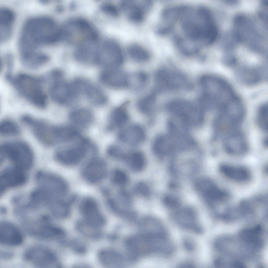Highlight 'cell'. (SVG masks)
<instances>
[{"mask_svg": "<svg viewBox=\"0 0 268 268\" xmlns=\"http://www.w3.org/2000/svg\"><path fill=\"white\" fill-rule=\"evenodd\" d=\"M60 39L61 27L53 19L45 16L32 17L23 25L19 39L20 52L37 51L39 47Z\"/></svg>", "mask_w": 268, "mask_h": 268, "instance_id": "1", "label": "cell"}, {"mask_svg": "<svg viewBox=\"0 0 268 268\" xmlns=\"http://www.w3.org/2000/svg\"><path fill=\"white\" fill-rule=\"evenodd\" d=\"M189 9L181 18L182 27L187 37L205 45L213 43L218 37L219 31L211 12L203 7Z\"/></svg>", "mask_w": 268, "mask_h": 268, "instance_id": "2", "label": "cell"}, {"mask_svg": "<svg viewBox=\"0 0 268 268\" xmlns=\"http://www.w3.org/2000/svg\"><path fill=\"white\" fill-rule=\"evenodd\" d=\"M9 80L8 81L30 103L40 109L46 107L47 97L42 86L43 82L41 76L20 73Z\"/></svg>", "mask_w": 268, "mask_h": 268, "instance_id": "3", "label": "cell"}, {"mask_svg": "<svg viewBox=\"0 0 268 268\" xmlns=\"http://www.w3.org/2000/svg\"><path fill=\"white\" fill-rule=\"evenodd\" d=\"M245 110L240 100L224 106L218 111L213 122V128L216 138L224 137L238 131L244 119Z\"/></svg>", "mask_w": 268, "mask_h": 268, "instance_id": "4", "label": "cell"}, {"mask_svg": "<svg viewBox=\"0 0 268 268\" xmlns=\"http://www.w3.org/2000/svg\"><path fill=\"white\" fill-rule=\"evenodd\" d=\"M126 244L128 250L137 256L153 253L166 256L172 248L171 242L168 237H154L141 233L129 238Z\"/></svg>", "mask_w": 268, "mask_h": 268, "instance_id": "5", "label": "cell"}, {"mask_svg": "<svg viewBox=\"0 0 268 268\" xmlns=\"http://www.w3.org/2000/svg\"><path fill=\"white\" fill-rule=\"evenodd\" d=\"M61 29V39L77 47L97 41L95 30L88 22L82 19L70 20Z\"/></svg>", "mask_w": 268, "mask_h": 268, "instance_id": "6", "label": "cell"}, {"mask_svg": "<svg viewBox=\"0 0 268 268\" xmlns=\"http://www.w3.org/2000/svg\"><path fill=\"white\" fill-rule=\"evenodd\" d=\"M1 159H9L13 166L25 171L31 168L34 162L32 149L26 143L20 141L4 143L0 147Z\"/></svg>", "mask_w": 268, "mask_h": 268, "instance_id": "7", "label": "cell"}, {"mask_svg": "<svg viewBox=\"0 0 268 268\" xmlns=\"http://www.w3.org/2000/svg\"><path fill=\"white\" fill-rule=\"evenodd\" d=\"M125 57L123 50L117 42L106 40L98 45L94 64L105 69L119 68L124 64Z\"/></svg>", "mask_w": 268, "mask_h": 268, "instance_id": "8", "label": "cell"}, {"mask_svg": "<svg viewBox=\"0 0 268 268\" xmlns=\"http://www.w3.org/2000/svg\"><path fill=\"white\" fill-rule=\"evenodd\" d=\"M167 109L171 114L180 120L184 125L199 126L204 120L203 110L187 100L178 99L169 103Z\"/></svg>", "mask_w": 268, "mask_h": 268, "instance_id": "9", "label": "cell"}, {"mask_svg": "<svg viewBox=\"0 0 268 268\" xmlns=\"http://www.w3.org/2000/svg\"><path fill=\"white\" fill-rule=\"evenodd\" d=\"M94 149L88 140L81 139L74 145L57 150L54 153V158L61 164L73 166L82 161L90 152L95 151Z\"/></svg>", "mask_w": 268, "mask_h": 268, "instance_id": "10", "label": "cell"}, {"mask_svg": "<svg viewBox=\"0 0 268 268\" xmlns=\"http://www.w3.org/2000/svg\"><path fill=\"white\" fill-rule=\"evenodd\" d=\"M24 259L38 267H59L61 265L54 252L49 248L41 245L32 246L23 254Z\"/></svg>", "mask_w": 268, "mask_h": 268, "instance_id": "11", "label": "cell"}, {"mask_svg": "<svg viewBox=\"0 0 268 268\" xmlns=\"http://www.w3.org/2000/svg\"><path fill=\"white\" fill-rule=\"evenodd\" d=\"M36 179L39 187L58 198H66L69 187L66 182L62 177L52 173L41 171L37 173Z\"/></svg>", "mask_w": 268, "mask_h": 268, "instance_id": "12", "label": "cell"}, {"mask_svg": "<svg viewBox=\"0 0 268 268\" xmlns=\"http://www.w3.org/2000/svg\"><path fill=\"white\" fill-rule=\"evenodd\" d=\"M155 88L158 93L166 90H175L184 87L186 81L180 73L170 70L160 68L155 72L154 76Z\"/></svg>", "mask_w": 268, "mask_h": 268, "instance_id": "13", "label": "cell"}, {"mask_svg": "<svg viewBox=\"0 0 268 268\" xmlns=\"http://www.w3.org/2000/svg\"><path fill=\"white\" fill-rule=\"evenodd\" d=\"M50 84L49 96L52 101L58 104L70 105L79 96L72 82H69L63 79Z\"/></svg>", "mask_w": 268, "mask_h": 268, "instance_id": "14", "label": "cell"}, {"mask_svg": "<svg viewBox=\"0 0 268 268\" xmlns=\"http://www.w3.org/2000/svg\"><path fill=\"white\" fill-rule=\"evenodd\" d=\"M107 174L106 163L99 157L91 158L83 166L81 174L83 179L87 183L96 184L100 182Z\"/></svg>", "mask_w": 268, "mask_h": 268, "instance_id": "15", "label": "cell"}, {"mask_svg": "<svg viewBox=\"0 0 268 268\" xmlns=\"http://www.w3.org/2000/svg\"><path fill=\"white\" fill-rule=\"evenodd\" d=\"M80 212L83 220L99 228L105 224V219L96 201L91 197H86L81 201Z\"/></svg>", "mask_w": 268, "mask_h": 268, "instance_id": "16", "label": "cell"}, {"mask_svg": "<svg viewBox=\"0 0 268 268\" xmlns=\"http://www.w3.org/2000/svg\"><path fill=\"white\" fill-rule=\"evenodd\" d=\"M99 81L105 86L120 90L129 87V74L119 68L105 69L100 73Z\"/></svg>", "mask_w": 268, "mask_h": 268, "instance_id": "17", "label": "cell"}, {"mask_svg": "<svg viewBox=\"0 0 268 268\" xmlns=\"http://www.w3.org/2000/svg\"><path fill=\"white\" fill-rule=\"evenodd\" d=\"M49 221H41L36 223L30 230L29 234L44 239L60 240L64 238L66 233L64 230Z\"/></svg>", "mask_w": 268, "mask_h": 268, "instance_id": "18", "label": "cell"}, {"mask_svg": "<svg viewBox=\"0 0 268 268\" xmlns=\"http://www.w3.org/2000/svg\"><path fill=\"white\" fill-rule=\"evenodd\" d=\"M200 190L211 206H213L225 203L230 198V195L226 191L219 187L209 180L199 182Z\"/></svg>", "mask_w": 268, "mask_h": 268, "instance_id": "19", "label": "cell"}, {"mask_svg": "<svg viewBox=\"0 0 268 268\" xmlns=\"http://www.w3.org/2000/svg\"><path fill=\"white\" fill-rule=\"evenodd\" d=\"M25 171L15 166L8 167L2 171L0 177V192L3 194L7 189L23 185L26 182Z\"/></svg>", "mask_w": 268, "mask_h": 268, "instance_id": "20", "label": "cell"}, {"mask_svg": "<svg viewBox=\"0 0 268 268\" xmlns=\"http://www.w3.org/2000/svg\"><path fill=\"white\" fill-rule=\"evenodd\" d=\"M146 137L144 128L136 124L126 126L121 129L117 134L118 138L120 142L132 147L142 144L145 140Z\"/></svg>", "mask_w": 268, "mask_h": 268, "instance_id": "21", "label": "cell"}, {"mask_svg": "<svg viewBox=\"0 0 268 268\" xmlns=\"http://www.w3.org/2000/svg\"><path fill=\"white\" fill-rule=\"evenodd\" d=\"M236 28L235 36L238 40H243L255 43L258 40L259 35L253 23L244 15L237 16L234 19Z\"/></svg>", "mask_w": 268, "mask_h": 268, "instance_id": "22", "label": "cell"}, {"mask_svg": "<svg viewBox=\"0 0 268 268\" xmlns=\"http://www.w3.org/2000/svg\"><path fill=\"white\" fill-rule=\"evenodd\" d=\"M223 145L225 151L228 154L235 156L246 153L248 145L244 135L238 131L227 135L224 138Z\"/></svg>", "mask_w": 268, "mask_h": 268, "instance_id": "23", "label": "cell"}, {"mask_svg": "<svg viewBox=\"0 0 268 268\" xmlns=\"http://www.w3.org/2000/svg\"><path fill=\"white\" fill-rule=\"evenodd\" d=\"M172 218L177 225L182 228L197 233L202 232L197 214L192 209L179 210L173 214Z\"/></svg>", "mask_w": 268, "mask_h": 268, "instance_id": "24", "label": "cell"}, {"mask_svg": "<svg viewBox=\"0 0 268 268\" xmlns=\"http://www.w3.org/2000/svg\"><path fill=\"white\" fill-rule=\"evenodd\" d=\"M152 149L154 154L160 159L171 155L180 150L176 142L170 135L163 134L158 135L155 138Z\"/></svg>", "mask_w": 268, "mask_h": 268, "instance_id": "25", "label": "cell"}, {"mask_svg": "<svg viewBox=\"0 0 268 268\" xmlns=\"http://www.w3.org/2000/svg\"><path fill=\"white\" fill-rule=\"evenodd\" d=\"M23 234L19 228L12 223L7 221L1 222L0 243L5 245L16 246L22 243Z\"/></svg>", "mask_w": 268, "mask_h": 268, "instance_id": "26", "label": "cell"}, {"mask_svg": "<svg viewBox=\"0 0 268 268\" xmlns=\"http://www.w3.org/2000/svg\"><path fill=\"white\" fill-rule=\"evenodd\" d=\"M51 137L53 146L76 141L79 138L80 134L73 127L51 125Z\"/></svg>", "mask_w": 268, "mask_h": 268, "instance_id": "27", "label": "cell"}, {"mask_svg": "<svg viewBox=\"0 0 268 268\" xmlns=\"http://www.w3.org/2000/svg\"><path fill=\"white\" fill-rule=\"evenodd\" d=\"M220 172L225 176L231 180L239 182H245L250 179L251 174L247 168L224 164L219 167Z\"/></svg>", "mask_w": 268, "mask_h": 268, "instance_id": "28", "label": "cell"}, {"mask_svg": "<svg viewBox=\"0 0 268 268\" xmlns=\"http://www.w3.org/2000/svg\"><path fill=\"white\" fill-rule=\"evenodd\" d=\"M262 231L261 226L257 225L254 228L243 229L239 234L242 241L247 245L257 250L261 249L264 245L261 236Z\"/></svg>", "mask_w": 268, "mask_h": 268, "instance_id": "29", "label": "cell"}, {"mask_svg": "<svg viewBox=\"0 0 268 268\" xmlns=\"http://www.w3.org/2000/svg\"><path fill=\"white\" fill-rule=\"evenodd\" d=\"M141 233L156 236L168 235L166 229L159 220L151 217L143 218L139 222Z\"/></svg>", "mask_w": 268, "mask_h": 268, "instance_id": "30", "label": "cell"}, {"mask_svg": "<svg viewBox=\"0 0 268 268\" xmlns=\"http://www.w3.org/2000/svg\"><path fill=\"white\" fill-rule=\"evenodd\" d=\"M15 16L11 9L2 7L0 10V37L1 42L8 40L11 35Z\"/></svg>", "mask_w": 268, "mask_h": 268, "instance_id": "31", "label": "cell"}, {"mask_svg": "<svg viewBox=\"0 0 268 268\" xmlns=\"http://www.w3.org/2000/svg\"><path fill=\"white\" fill-rule=\"evenodd\" d=\"M98 260L102 266L106 267H114L122 266L125 259L120 253L109 249L100 250L97 255Z\"/></svg>", "mask_w": 268, "mask_h": 268, "instance_id": "32", "label": "cell"}, {"mask_svg": "<svg viewBox=\"0 0 268 268\" xmlns=\"http://www.w3.org/2000/svg\"><path fill=\"white\" fill-rule=\"evenodd\" d=\"M130 119L127 109L123 106L115 108L111 111L109 117L108 129L109 130L121 129L126 126Z\"/></svg>", "mask_w": 268, "mask_h": 268, "instance_id": "33", "label": "cell"}, {"mask_svg": "<svg viewBox=\"0 0 268 268\" xmlns=\"http://www.w3.org/2000/svg\"><path fill=\"white\" fill-rule=\"evenodd\" d=\"M82 95H85L91 103L96 106L103 105L108 101L107 96L102 89L89 81L85 87Z\"/></svg>", "mask_w": 268, "mask_h": 268, "instance_id": "34", "label": "cell"}, {"mask_svg": "<svg viewBox=\"0 0 268 268\" xmlns=\"http://www.w3.org/2000/svg\"><path fill=\"white\" fill-rule=\"evenodd\" d=\"M97 42H90L77 46L74 53L75 59L83 64H94L97 46Z\"/></svg>", "mask_w": 268, "mask_h": 268, "instance_id": "35", "label": "cell"}, {"mask_svg": "<svg viewBox=\"0 0 268 268\" xmlns=\"http://www.w3.org/2000/svg\"><path fill=\"white\" fill-rule=\"evenodd\" d=\"M20 59L22 64L26 67L35 69L47 63L49 57L47 54L37 51L21 54Z\"/></svg>", "mask_w": 268, "mask_h": 268, "instance_id": "36", "label": "cell"}, {"mask_svg": "<svg viewBox=\"0 0 268 268\" xmlns=\"http://www.w3.org/2000/svg\"><path fill=\"white\" fill-rule=\"evenodd\" d=\"M70 122L75 127L80 128L87 127L92 123L93 116L88 109L84 108L75 109L69 115Z\"/></svg>", "mask_w": 268, "mask_h": 268, "instance_id": "37", "label": "cell"}, {"mask_svg": "<svg viewBox=\"0 0 268 268\" xmlns=\"http://www.w3.org/2000/svg\"><path fill=\"white\" fill-rule=\"evenodd\" d=\"M157 93L153 90L139 98L136 103V107L138 111L147 116H150L153 114L156 108Z\"/></svg>", "mask_w": 268, "mask_h": 268, "instance_id": "38", "label": "cell"}, {"mask_svg": "<svg viewBox=\"0 0 268 268\" xmlns=\"http://www.w3.org/2000/svg\"><path fill=\"white\" fill-rule=\"evenodd\" d=\"M122 161L131 170L137 172L143 170L146 163L144 153L138 150L126 152Z\"/></svg>", "mask_w": 268, "mask_h": 268, "instance_id": "39", "label": "cell"}, {"mask_svg": "<svg viewBox=\"0 0 268 268\" xmlns=\"http://www.w3.org/2000/svg\"><path fill=\"white\" fill-rule=\"evenodd\" d=\"M75 228L81 234L87 238L92 239H100L102 233L99 227L94 225L83 219L79 220L76 223Z\"/></svg>", "mask_w": 268, "mask_h": 268, "instance_id": "40", "label": "cell"}, {"mask_svg": "<svg viewBox=\"0 0 268 268\" xmlns=\"http://www.w3.org/2000/svg\"><path fill=\"white\" fill-rule=\"evenodd\" d=\"M149 81L147 72L139 71L129 74V88L135 91H140L145 88Z\"/></svg>", "mask_w": 268, "mask_h": 268, "instance_id": "41", "label": "cell"}, {"mask_svg": "<svg viewBox=\"0 0 268 268\" xmlns=\"http://www.w3.org/2000/svg\"><path fill=\"white\" fill-rule=\"evenodd\" d=\"M127 52L130 57L138 63H145L150 59L151 55L149 51L138 44L133 43L129 45L127 48Z\"/></svg>", "mask_w": 268, "mask_h": 268, "instance_id": "42", "label": "cell"}, {"mask_svg": "<svg viewBox=\"0 0 268 268\" xmlns=\"http://www.w3.org/2000/svg\"><path fill=\"white\" fill-rule=\"evenodd\" d=\"M147 11L143 2L138 1L126 12L127 16L130 21L133 22L140 23L144 20L146 13Z\"/></svg>", "mask_w": 268, "mask_h": 268, "instance_id": "43", "label": "cell"}, {"mask_svg": "<svg viewBox=\"0 0 268 268\" xmlns=\"http://www.w3.org/2000/svg\"><path fill=\"white\" fill-rule=\"evenodd\" d=\"M20 133L18 125L14 121L9 119L2 121L0 124V133L5 136H16Z\"/></svg>", "mask_w": 268, "mask_h": 268, "instance_id": "44", "label": "cell"}, {"mask_svg": "<svg viewBox=\"0 0 268 268\" xmlns=\"http://www.w3.org/2000/svg\"><path fill=\"white\" fill-rule=\"evenodd\" d=\"M268 107L265 104L261 106L258 112L256 122L259 127L264 131L268 130Z\"/></svg>", "mask_w": 268, "mask_h": 268, "instance_id": "45", "label": "cell"}, {"mask_svg": "<svg viewBox=\"0 0 268 268\" xmlns=\"http://www.w3.org/2000/svg\"><path fill=\"white\" fill-rule=\"evenodd\" d=\"M111 181L114 184L123 186L128 183L129 179L127 174L123 170L116 169L112 172L111 177Z\"/></svg>", "mask_w": 268, "mask_h": 268, "instance_id": "46", "label": "cell"}, {"mask_svg": "<svg viewBox=\"0 0 268 268\" xmlns=\"http://www.w3.org/2000/svg\"><path fill=\"white\" fill-rule=\"evenodd\" d=\"M64 74L63 71L61 69L55 68L50 70L41 77L44 83L48 82L50 84L63 79Z\"/></svg>", "mask_w": 268, "mask_h": 268, "instance_id": "47", "label": "cell"}, {"mask_svg": "<svg viewBox=\"0 0 268 268\" xmlns=\"http://www.w3.org/2000/svg\"><path fill=\"white\" fill-rule=\"evenodd\" d=\"M117 198L118 202L122 208L126 210H130L129 208L131 206L132 199L131 194L127 191L121 189L119 191L117 194Z\"/></svg>", "mask_w": 268, "mask_h": 268, "instance_id": "48", "label": "cell"}, {"mask_svg": "<svg viewBox=\"0 0 268 268\" xmlns=\"http://www.w3.org/2000/svg\"><path fill=\"white\" fill-rule=\"evenodd\" d=\"M68 244L72 250L77 255H84L87 252V247L86 245L80 239L72 240L69 242Z\"/></svg>", "mask_w": 268, "mask_h": 268, "instance_id": "49", "label": "cell"}, {"mask_svg": "<svg viewBox=\"0 0 268 268\" xmlns=\"http://www.w3.org/2000/svg\"><path fill=\"white\" fill-rule=\"evenodd\" d=\"M126 152L121 147L116 144L109 146L107 149L108 155L113 159L122 161Z\"/></svg>", "mask_w": 268, "mask_h": 268, "instance_id": "50", "label": "cell"}, {"mask_svg": "<svg viewBox=\"0 0 268 268\" xmlns=\"http://www.w3.org/2000/svg\"><path fill=\"white\" fill-rule=\"evenodd\" d=\"M134 193L136 195L143 198H148L150 196L149 187L146 183L140 182L136 183L133 188Z\"/></svg>", "mask_w": 268, "mask_h": 268, "instance_id": "51", "label": "cell"}, {"mask_svg": "<svg viewBox=\"0 0 268 268\" xmlns=\"http://www.w3.org/2000/svg\"><path fill=\"white\" fill-rule=\"evenodd\" d=\"M102 10L106 14L113 17H117L119 14L118 8L113 4L109 2L103 3L101 6Z\"/></svg>", "mask_w": 268, "mask_h": 268, "instance_id": "52", "label": "cell"}, {"mask_svg": "<svg viewBox=\"0 0 268 268\" xmlns=\"http://www.w3.org/2000/svg\"><path fill=\"white\" fill-rule=\"evenodd\" d=\"M2 60L4 62V63H5L7 69V72L6 74H12L11 72L14 64L13 59L12 55L10 54H5L3 58V60L2 59Z\"/></svg>", "mask_w": 268, "mask_h": 268, "instance_id": "53", "label": "cell"}, {"mask_svg": "<svg viewBox=\"0 0 268 268\" xmlns=\"http://www.w3.org/2000/svg\"><path fill=\"white\" fill-rule=\"evenodd\" d=\"M191 241L189 239H186L184 243L185 247L190 250L193 249L194 247L193 244Z\"/></svg>", "mask_w": 268, "mask_h": 268, "instance_id": "54", "label": "cell"}, {"mask_svg": "<svg viewBox=\"0 0 268 268\" xmlns=\"http://www.w3.org/2000/svg\"><path fill=\"white\" fill-rule=\"evenodd\" d=\"M13 255V254L10 253L2 252L1 256L2 259H7L12 258Z\"/></svg>", "mask_w": 268, "mask_h": 268, "instance_id": "55", "label": "cell"}]
</instances>
